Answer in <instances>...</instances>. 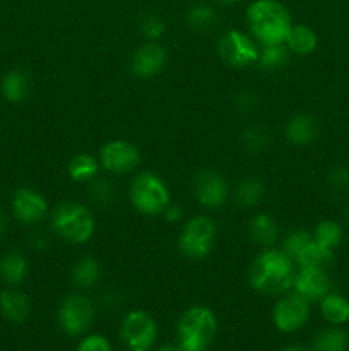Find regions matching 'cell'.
<instances>
[{
  "label": "cell",
  "instance_id": "cell-1",
  "mask_svg": "<svg viewBox=\"0 0 349 351\" xmlns=\"http://www.w3.org/2000/svg\"><path fill=\"white\" fill-rule=\"evenodd\" d=\"M294 261L284 250L266 249L250 267V285L263 295H283L293 288Z\"/></svg>",
  "mask_w": 349,
  "mask_h": 351
},
{
  "label": "cell",
  "instance_id": "cell-2",
  "mask_svg": "<svg viewBox=\"0 0 349 351\" xmlns=\"http://www.w3.org/2000/svg\"><path fill=\"white\" fill-rule=\"evenodd\" d=\"M246 21L259 43L284 45L289 34L291 16L279 0H255L246 9Z\"/></svg>",
  "mask_w": 349,
  "mask_h": 351
},
{
  "label": "cell",
  "instance_id": "cell-3",
  "mask_svg": "<svg viewBox=\"0 0 349 351\" xmlns=\"http://www.w3.org/2000/svg\"><path fill=\"white\" fill-rule=\"evenodd\" d=\"M218 332L214 312L204 305H195L178 321V345L181 351H207Z\"/></svg>",
  "mask_w": 349,
  "mask_h": 351
},
{
  "label": "cell",
  "instance_id": "cell-4",
  "mask_svg": "<svg viewBox=\"0 0 349 351\" xmlns=\"http://www.w3.org/2000/svg\"><path fill=\"white\" fill-rule=\"evenodd\" d=\"M129 197L133 208L146 216L161 215L171 202L166 184L151 171H144L133 177L130 182Z\"/></svg>",
  "mask_w": 349,
  "mask_h": 351
},
{
  "label": "cell",
  "instance_id": "cell-5",
  "mask_svg": "<svg viewBox=\"0 0 349 351\" xmlns=\"http://www.w3.org/2000/svg\"><path fill=\"white\" fill-rule=\"evenodd\" d=\"M55 233L72 243H84L94 235V218L88 208L75 202H64L51 216Z\"/></svg>",
  "mask_w": 349,
  "mask_h": 351
},
{
  "label": "cell",
  "instance_id": "cell-6",
  "mask_svg": "<svg viewBox=\"0 0 349 351\" xmlns=\"http://www.w3.org/2000/svg\"><path fill=\"white\" fill-rule=\"evenodd\" d=\"M216 242V225L207 216H195L181 230L178 245L183 256L190 259H204Z\"/></svg>",
  "mask_w": 349,
  "mask_h": 351
},
{
  "label": "cell",
  "instance_id": "cell-7",
  "mask_svg": "<svg viewBox=\"0 0 349 351\" xmlns=\"http://www.w3.org/2000/svg\"><path fill=\"white\" fill-rule=\"evenodd\" d=\"M120 336L129 351H151L157 338V326L146 311H132L123 317Z\"/></svg>",
  "mask_w": 349,
  "mask_h": 351
},
{
  "label": "cell",
  "instance_id": "cell-8",
  "mask_svg": "<svg viewBox=\"0 0 349 351\" xmlns=\"http://www.w3.org/2000/svg\"><path fill=\"white\" fill-rule=\"evenodd\" d=\"M94 322V305L84 295H70L58 308V324L68 336H82Z\"/></svg>",
  "mask_w": 349,
  "mask_h": 351
},
{
  "label": "cell",
  "instance_id": "cell-9",
  "mask_svg": "<svg viewBox=\"0 0 349 351\" xmlns=\"http://www.w3.org/2000/svg\"><path fill=\"white\" fill-rule=\"evenodd\" d=\"M310 319V302L300 293H283L272 308L274 326L281 332H296Z\"/></svg>",
  "mask_w": 349,
  "mask_h": 351
},
{
  "label": "cell",
  "instance_id": "cell-10",
  "mask_svg": "<svg viewBox=\"0 0 349 351\" xmlns=\"http://www.w3.org/2000/svg\"><path fill=\"white\" fill-rule=\"evenodd\" d=\"M218 53L224 64L242 69L259 60L260 50L250 36L238 29L228 31L218 43Z\"/></svg>",
  "mask_w": 349,
  "mask_h": 351
},
{
  "label": "cell",
  "instance_id": "cell-11",
  "mask_svg": "<svg viewBox=\"0 0 349 351\" xmlns=\"http://www.w3.org/2000/svg\"><path fill=\"white\" fill-rule=\"evenodd\" d=\"M139 149L127 141H112L105 144L99 153V165L109 173H130L139 167Z\"/></svg>",
  "mask_w": 349,
  "mask_h": 351
},
{
  "label": "cell",
  "instance_id": "cell-12",
  "mask_svg": "<svg viewBox=\"0 0 349 351\" xmlns=\"http://www.w3.org/2000/svg\"><path fill=\"white\" fill-rule=\"evenodd\" d=\"M194 194L204 208H221L228 201V182L216 170H202L195 175Z\"/></svg>",
  "mask_w": 349,
  "mask_h": 351
},
{
  "label": "cell",
  "instance_id": "cell-13",
  "mask_svg": "<svg viewBox=\"0 0 349 351\" xmlns=\"http://www.w3.org/2000/svg\"><path fill=\"white\" fill-rule=\"evenodd\" d=\"M12 213L17 221L24 225H33L41 221L48 213V202L40 192L31 189H17L12 197Z\"/></svg>",
  "mask_w": 349,
  "mask_h": 351
},
{
  "label": "cell",
  "instance_id": "cell-14",
  "mask_svg": "<svg viewBox=\"0 0 349 351\" xmlns=\"http://www.w3.org/2000/svg\"><path fill=\"white\" fill-rule=\"evenodd\" d=\"M293 288L308 302H320L325 295L331 293V278L325 267H300V273L294 276Z\"/></svg>",
  "mask_w": 349,
  "mask_h": 351
},
{
  "label": "cell",
  "instance_id": "cell-15",
  "mask_svg": "<svg viewBox=\"0 0 349 351\" xmlns=\"http://www.w3.org/2000/svg\"><path fill=\"white\" fill-rule=\"evenodd\" d=\"M166 64V51L161 45L149 41L144 43L142 47L137 48L130 60V69L137 77H153V75L159 74L161 69Z\"/></svg>",
  "mask_w": 349,
  "mask_h": 351
},
{
  "label": "cell",
  "instance_id": "cell-16",
  "mask_svg": "<svg viewBox=\"0 0 349 351\" xmlns=\"http://www.w3.org/2000/svg\"><path fill=\"white\" fill-rule=\"evenodd\" d=\"M0 312L7 321L21 324L29 317L31 302L26 293L14 288H7L0 293Z\"/></svg>",
  "mask_w": 349,
  "mask_h": 351
},
{
  "label": "cell",
  "instance_id": "cell-17",
  "mask_svg": "<svg viewBox=\"0 0 349 351\" xmlns=\"http://www.w3.org/2000/svg\"><path fill=\"white\" fill-rule=\"evenodd\" d=\"M318 136V123L315 117L300 113L294 115L286 125V137L294 146H308Z\"/></svg>",
  "mask_w": 349,
  "mask_h": 351
},
{
  "label": "cell",
  "instance_id": "cell-18",
  "mask_svg": "<svg viewBox=\"0 0 349 351\" xmlns=\"http://www.w3.org/2000/svg\"><path fill=\"white\" fill-rule=\"evenodd\" d=\"M248 233L253 243L263 247V249H272L274 243L277 242V237H279V228H277V223L274 221V218H270L266 213H260L250 221Z\"/></svg>",
  "mask_w": 349,
  "mask_h": 351
},
{
  "label": "cell",
  "instance_id": "cell-19",
  "mask_svg": "<svg viewBox=\"0 0 349 351\" xmlns=\"http://www.w3.org/2000/svg\"><path fill=\"white\" fill-rule=\"evenodd\" d=\"M320 314L331 326H344L349 322V300L331 291L320 300Z\"/></svg>",
  "mask_w": 349,
  "mask_h": 351
},
{
  "label": "cell",
  "instance_id": "cell-20",
  "mask_svg": "<svg viewBox=\"0 0 349 351\" xmlns=\"http://www.w3.org/2000/svg\"><path fill=\"white\" fill-rule=\"evenodd\" d=\"M349 335L341 326L320 329L311 339V351H348Z\"/></svg>",
  "mask_w": 349,
  "mask_h": 351
},
{
  "label": "cell",
  "instance_id": "cell-21",
  "mask_svg": "<svg viewBox=\"0 0 349 351\" xmlns=\"http://www.w3.org/2000/svg\"><path fill=\"white\" fill-rule=\"evenodd\" d=\"M284 45L287 47V50L296 55H310L317 50L318 36L311 27L298 24V26H291Z\"/></svg>",
  "mask_w": 349,
  "mask_h": 351
},
{
  "label": "cell",
  "instance_id": "cell-22",
  "mask_svg": "<svg viewBox=\"0 0 349 351\" xmlns=\"http://www.w3.org/2000/svg\"><path fill=\"white\" fill-rule=\"evenodd\" d=\"M31 82L23 71H10L2 79V95L9 103H21L29 96Z\"/></svg>",
  "mask_w": 349,
  "mask_h": 351
},
{
  "label": "cell",
  "instance_id": "cell-23",
  "mask_svg": "<svg viewBox=\"0 0 349 351\" xmlns=\"http://www.w3.org/2000/svg\"><path fill=\"white\" fill-rule=\"evenodd\" d=\"M27 276V261L19 252H7L0 257V278L7 285H21Z\"/></svg>",
  "mask_w": 349,
  "mask_h": 351
},
{
  "label": "cell",
  "instance_id": "cell-24",
  "mask_svg": "<svg viewBox=\"0 0 349 351\" xmlns=\"http://www.w3.org/2000/svg\"><path fill=\"white\" fill-rule=\"evenodd\" d=\"M99 280H101V266L98 261L92 257H84L75 263L74 269H72V281L75 283V287L89 290V288L96 287Z\"/></svg>",
  "mask_w": 349,
  "mask_h": 351
},
{
  "label": "cell",
  "instance_id": "cell-25",
  "mask_svg": "<svg viewBox=\"0 0 349 351\" xmlns=\"http://www.w3.org/2000/svg\"><path fill=\"white\" fill-rule=\"evenodd\" d=\"M311 237L322 249L334 254V250L342 243L344 232H342V226L339 223L332 221V219H325V221H320L315 226V232Z\"/></svg>",
  "mask_w": 349,
  "mask_h": 351
},
{
  "label": "cell",
  "instance_id": "cell-26",
  "mask_svg": "<svg viewBox=\"0 0 349 351\" xmlns=\"http://www.w3.org/2000/svg\"><path fill=\"white\" fill-rule=\"evenodd\" d=\"M67 170L74 182H91L98 175L99 163L91 154H77L70 160Z\"/></svg>",
  "mask_w": 349,
  "mask_h": 351
},
{
  "label": "cell",
  "instance_id": "cell-27",
  "mask_svg": "<svg viewBox=\"0 0 349 351\" xmlns=\"http://www.w3.org/2000/svg\"><path fill=\"white\" fill-rule=\"evenodd\" d=\"M263 184L257 178H245L236 187V202L242 208H255L260 204L263 197Z\"/></svg>",
  "mask_w": 349,
  "mask_h": 351
},
{
  "label": "cell",
  "instance_id": "cell-28",
  "mask_svg": "<svg viewBox=\"0 0 349 351\" xmlns=\"http://www.w3.org/2000/svg\"><path fill=\"white\" fill-rule=\"evenodd\" d=\"M187 23L190 24V27L197 31H207L211 27L216 26L218 23V12H216L214 7H211L209 3H195L188 9L187 12Z\"/></svg>",
  "mask_w": 349,
  "mask_h": 351
},
{
  "label": "cell",
  "instance_id": "cell-29",
  "mask_svg": "<svg viewBox=\"0 0 349 351\" xmlns=\"http://www.w3.org/2000/svg\"><path fill=\"white\" fill-rule=\"evenodd\" d=\"M289 57V50L286 45H266L259 53V64L263 71H277L284 67Z\"/></svg>",
  "mask_w": 349,
  "mask_h": 351
},
{
  "label": "cell",
  "instance_id": "cell-30",
  "mask_svg": "<svg viewBox=\"0 0 349 351\" xmlns=\"http://www.w3.org/2000/svg\"><path fill=\"white\" fill-rule=\"evenodd\" d=\"M88 195L94 204L108 206L115 199V187L105 178H94L89 185Z\"/></svg>",
  "mask_w": 349,
  "mask_h": 351
},
{
  "label": "cell",
  "instance_id": "cell-31",
  "mask_svg": "<svg viewBox=\"0 0 349 351\" xmlns=\"http://www.w3.org/2000/svg\"><path fill=\"white\" fill-rule=\"evenodd\" d=\"M310 240H311L310 233L303 232V230H296V232L287 233L286 239H284L283 249H284V252H286L287 256H289L291 259L296 263L298 256H300L301 250H303L305 247L310 243Z\"/></svg>",
  "mask_w": 349,
  "mask_h": 351
},
{
  "label": "cell",
  "instance_id": "cell-32",
  "mask_svg": "<svg viewBox=\"0 0 349 351\" xmlns=\"http://www.w3.org/2000/svg\"><path fill=\"white\" fill-rule=\"evenodd\" d=\"M243 144L252 153H259V151L266 149L269 144V134L262 127H250L243 134Z\"/></svg>",
  "mask_w": 349,
  "mask_h": 351
},
{
  "label": "cell",
  "instance_id": "cell-33",
  "mask_svg": "<svg viewBox=\"0 0 349 351\" xmlns=\"http://www.w3.org/2000/svg\"><path fill=\"white\" fill-rule=\"evenodd\" d=\"M140 33L147 38V40H157V38L163 36L164 33V21L161 19L157 14H146V16L140 19Z\"/></svg>",
  "mask_w": 349,
  "mask_h": 351
},
{
  "label": "cell",
  "instance_id": "cell-34",
  "mask_svg": "<svg viewBox=\"0 0 349 351\" xmlns=\"http://www.w3.org/2000/svg\"><path fill=\"white\" fill-rule=\"evenodd\" d=\"M77 351H113L108 339L101 335H88L79 343Z\"/></svg>",
  "mask_w": 349,
  "mask_h": 351
},
{
  "label": "cell",
  "instance_id": "cell-35",
  "mask_svg": "<svg viewBox=\"0 0 349 351\" xmlns=\"http://www.w3.org/2000/svg\"><path fill=\"white\" fill-rule=\"evenodd\" d=\"M331 184L334 185L335 189H341V191H346L349 189V168L348 167H335L334 170L331 171V177H328Z\"/></svg>",
  "mask_w": 349,
  "mask_h": 351
},
{
  "label": "cell",
  "instance_id": "cell-36",
  "mask_svg": "<svg viewBox=\"0 0 349 351\" xmlns=\"http://www.w3.org/2000/svg\"><path fill=\"white\" fill-rule=\"evenodd\" d=\"M164 215H166V219L170 223H177V221H180L181 219V216H183V211H181V208L180 206H168L166 209H164Z\"/></svg>",
  "mask_w": 349,
  "mask_h": 351
},
{
  "label": "cell",
  "instance_id": "cell-37",
  "mask_svg": "<svg viewBox=\"0 0 349 351\" xmlns=\"http://www.w3.org/2000/svg\"><path fill=\"white\" fill-rule=\"evenodd\" d=\"M253 103H255V98L250 95L248 91H243L238 98V106L242 110H252L253 108Z\"/></svg>",
  "mask_w": 349,
  "mask_h": 351
},
{
  "label": "cell",
  "instance_id": "cell-38",
  "mask_svg": "<svg viewBox=\"0 0 349 351\" xmlns=\"http://www.w3.org/2000/svg\"><path fill=\"white\" fill-rule=\"evenodd\" d=\"M5 232H7V216H5V213L0 209V239L5 235Z\"/></svg>",
  "mask_w": 349,
  "mask_h": 351
},
{
  "label": "cell",
  "instance_id": "cell-39",
  "mask_svg": "<svg viewBox=\"0 0 349 351\" xmlns=\"http://www.w3.org/2000/svg\"><path fill=\"white\" fill-rule=\"evenodd\" d=\"M157 351H181V348H180V345H174V343H164V345H161L159 346V350Z\"/></svg>",
  "mask_w": 349,
  "mask_h": 351
},
{
  "label": "cell",
  "instance_id": "cell-40",
  "mask_svg": "<svg viewBox=\"0 0 349 351\" xmlns=\"http://www.w3.org/2000/svg\"><path fill=\"white\" fill-rule=\"evenodd\" d=\"M281 351H307V350H305L301 345H287V346H284Z\"/></svg>",
  "mask_w": 349,
  "mask_h": 351
},
{
  "label": "cell",
  "instance_id": "cell-41",
  "mask_svg": "<svg viewBox=\"0 0 349 351\" xmlns=\"http://www.w3.org/2000/svg\"><path fill=\"white\" fill-rule=\"evenodd\" d=\"M216 2H219V3H235V2H238V0H216Z\"/></svg>",
  "mask_w": 349,
  "mask_h": 351
},
{
  "label": "cell",
  "instance_id": "cell-42",
  "mask_svg": "<svg viewBox=\"0 0 349 351\" xmlns=\"http://www.w3.org/2000/svg\"><path fill=\"white\" fill-rule=\"evenodd\" d=\"M348 221H349V209H348Z\"/></svg>",
  "mask_w": 349,
  "mask_h": 351
}]
</instances>
